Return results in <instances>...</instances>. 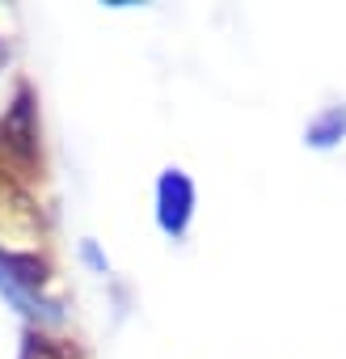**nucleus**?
<instances>
[{
    "instance_id": "2",
    "label": "nucleus",
    "mask_w": 346,
    "mask_h": 359,
    "mask_svg": "<svg viewBox=\"0 0 346 359\" xmlns=\"http://www.w3.org/2000/svg\"><path fill=\"white\" fill-rule=\"evenodd\" d=\"M342 131H346V110H342V106H333V110H325V114L308 127V144L325 148V144L342 140Z\"/></svg>"
},
{
    "instance_id": "1",
    "label": "nucleus",
    "mask_w": 346,
    "mask_h": 359,
    "mask_svg": "<svg viewBox=\"0 0 346 359\" xmlns=\"http://www.w3.org/2000/svg\"><path fill=\"white\" fill-rule=\"evenodd\" d=\"M191 208H195V187H191V177L178 173V169H169L160 177V187H156V216H160V229L178 237L191 220Z\"/></svg>"
},
{
    "instance_id": "3",
    "label": "nucleus",
    "mask_w": 346,
    "mask_h": 359,
    "mask_svg": "<svg viewBox=\"0 0 346 359\" xmlns=\"http://www.w3.org/2000/svg\"><path fill=\"white\" fill-rule=\"evenodd\" d=\"M5 60H9V51H5V43H0V68H5Z\"/></svg>"
}]
</instances>
